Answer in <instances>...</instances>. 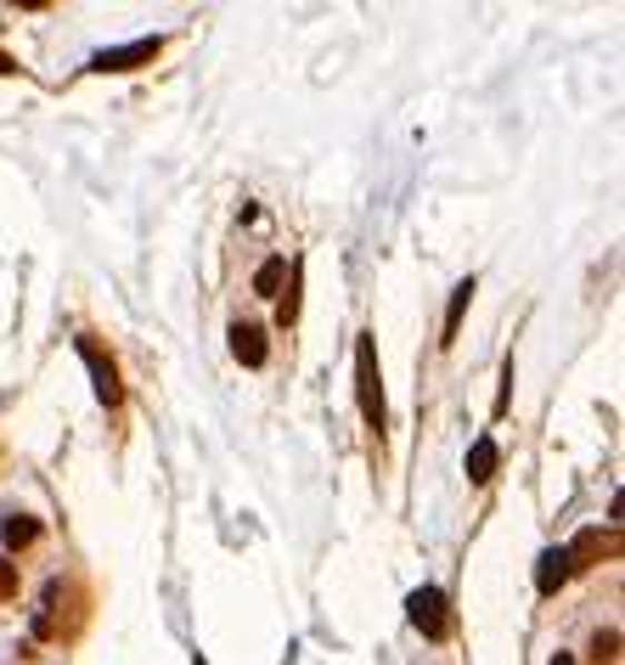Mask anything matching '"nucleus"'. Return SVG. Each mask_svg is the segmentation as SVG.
Instances as JSON below:
<instances>
[{
	"label": "nucleus",
	"instance_id": "14",
	"mask_svg": "<svg viewBox=\"0 0 625 665\" xmlns=\"http://www.w3.org/2000/svg\"><path fill=\"white\" fill-rule=\"evenodd\" d=\"M18 598V564L12 558H0V604Z\"/></svg>",
	"mask_w": 625,
	"mask_h": 665
},
{
	"label": "nucleus",
	"instance_id": "4",
	"mask_svg": "<svg viewBox=\"0 0 625 665\" xmlns=\"http://www.w3.org/2000/svg\"><path fill=\"white\" fill-rule=\"evenodd\" d=\"M564 553H569V569H592L603 558H619V530H581Z\"/></svg>",
	"mask_w": 625,
	"mask_h": 665
},
{
	"label": "nucleus",
	"instance_id": "3",
	"mask_svg": "<svg viewBox=\"0 0 625 665\" xmlns=\"http://www.w3.org/2000/svg\"><path fill=\"white\" fill-rule=\"evenodd\" d=\"M79 356H85V367H91V378H97V400H102V406H119V400H125V384H119L113 356H102V345L91 339V332L79 339Z\"/></svg>",
	"mask_w": 625,
	"mask_h": 665
},
{
	"label": "nucleus",
	"instance_id": "2",
	"mask_svg": "<svg viewBox=\"0 0 625 665\" xmlns=\"http://www.w3.org/2000/svg\"><path fill=\"white\" fill-rule=\"evenodd\" d=\"M406 609H411V626H417L428 643L452 637V609H445V593H439V587H417V593L406 598Z\"/></svg>",
	"mask_w": 625,
	"mask_h": 665
},
{
	"label": "nucleus",
	"instance_id": "9",
	"mask_svg": "<svg viewBox=\"0 0 625 665\" xmlns=\"http://www.w3.org/2000/svg\"><path fill=\"white\" fill-rule=\"evenodd\" d=\"M490 474H496V440H490V435H479V440H474V451H468V479H474V485H485Z\"/></svg>",
	"mask_w": 625,
	"mask_h": 665
},
{
	"label": "nucleus",
	"instance_id": "1",
	"mask_svg": "<svg viewBox=\"0 0 625 665\" xmlns=\"http://www.w3.org/2000/svg\"><path fill=\"white\" fill-rule=\"evenodd\" d=\"M355 395H361L367 429L384 440L389 406H384V367H378V339H373V332H361V339H355Z\"/></svg>",
	"mask_w": 625,
	"mask_h": 665
},
{
	"label": "nucleus",
	"instance_id": "11",
	"mask_svg": "<svg viewBox=\"0 0 625 665\" xmlns=\"http://www.w3.org/2000/svg\"><path fill=\"white\" fill-rule=\"evenodd\" d=\"M282 277H288V260H265V266L254 271V294H265V299H271V294L282 288Z\"/></svg>",
	"mask_w": 625,
	"mask_h": 665
},
{
	"label": "nucleus",
	"instance_id": "16",
	"mask_svg": "<svg viewBox=\"0 0 625 665\" xmlns=\"http://www.w3.org/2000/svg\"><path fill=\"white\" fill-rule=\"evenodd\" d=\"M553 665H575V654H553Z\"/></svg>",
	"mask_w": 625,
	"mask_h": 665
},
{
	"label": "nucleus",
	"instance_id": "10",
	"mask_svg": "<svg viewBox=\"0 0 625 665\" xmlns=\"http://www.w3.org/2000/svg\"><path fill=\"white\" fill-rule=\"evenodd\" d=\"M0 536H7V547H12V553H23V547H34V536H40V525H34L29 514H12L7 525H0Z\"/></svg>",
	"mask_w": 625,
	"mask_h": 665
},
{
	"label": "nucleus",
	"instance_id": "5",
	"mask_svg": "<svg viewBox=\"0 0 625 665\" xmlns=\"http://www.w3.org/2000/svg\"><path fill=\"white\" fill-rule=\"evenodd\" d=\"M163 51V40H136V46H119V51H102L91 68L97 73H125V68H141V62H152Z\"/></svg>",
	"mask_w": 625,
	"mask_h": 665
},
{
	"label": "nucleus",
	"instance_id": "7",
	"mask_svg": "<svg viewBox=\"0 0 625 665\" xmlns=\"http://www.w3.org/2000/svg\"><path fill=\"white\" fill-rule=\"evenodd\" d=\"M231 356H237L242 367H265V332L248 327V321H237V327H231Z\"/></svg>",
	"mask_w": 625,
	"mask_h": 665
},
{
	"label": "nucleus",
	"instance_id": "8",
	"mask_svg": "<svg viewBox=\"0 0 625 665\" xmlns=\"http://www.w3.org/2000/svg\"><path fill=\"white\" fill-rule=\"evenodd\" d=\"M468 305H474V277H468V282H457V294H452V310H445V339H439V345H457V327H463Z\"/></svg>",
	"mask_w": 625,
	"mask_h": 665
},
{
	"label": "nucleus",
	"instance_id": "6",
	"mask_svg": "<svg viewBox=\"0 0 625 665\" xmlns=\"http://www.w3.org/2000/svg\"><path fill=\"white\" fill-rule=\"evenodd\" d=\"M569 575H575V569H569V553H564V547L542 553V569H535V593H542V598H553Z\"/></svg>",
	"mask_w": 625,
	"mask_h": 665
},
{
	"label": "nucleus",
	"instance_id": "15",
	"mask_svg": "<svg viewBox=\"0 0 625 665\" xmlns=\"http://www.w3.org/2000/svg\"><path fill=\"white\" fill-rule=\"evenodd\" d=\"M0 73H18V57H7V51H0Z\"/></svg>",
	"mask_w": 625,
	"mask_h": 665
},
{
	"label": "nucleus",
	"instance_id": "13",
	"mask_svg": "<svg viewBox=\"0 0 625 665\" xmlns=\"http://www.w3.org/2000/svg\"><path fill=\"white\" fill-rule=\"evenodd\" d=\"M277 321H282V327H294V321H299V266H294V294L277 305Z\"/></svg>",
	"mask_w": 625,
	"mask_h": 665
},
{
	"label": "nucleus",
	"instance_id": "12",
	"mask_svg": "<svg viewBox=\"0 0 625 665\" xmlns=\"http://www.w3.org/2000/svg\"><path fill=\"white\" fill-rule=\"evenodd\" d=\"M619 659V632H592V665H614Z\"/></svg>",
	"mask_w": 625,
	"mask_h": 665
}]
</instances>
